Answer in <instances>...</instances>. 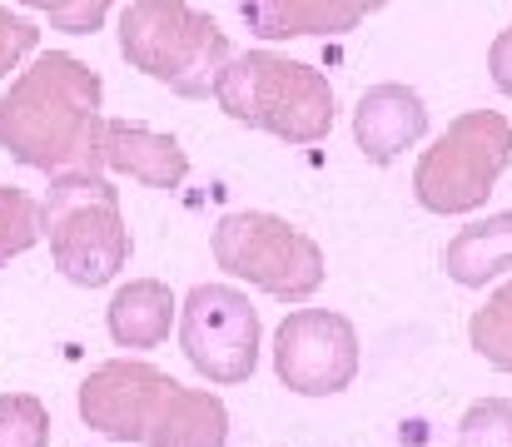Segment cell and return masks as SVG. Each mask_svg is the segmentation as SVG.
I'll use <instances>...</instances> for the list:
<instances>
[{
	"label": "cell",
	"mask_w": 512,
	"mask_h": 447,
	"mask_svg": "<svg viewBox=\"0 0 512 447\" xmlns=\"http://www.w3.org/2000/svg\"><path fill=\"white\" fill-rule=\"evenodd\" d=\"M40 234H45V229H40V204H35L25 189L0 184V269H5L15 254H25Z\"/></svg>",
	"instance_id": "obj_17"
},
{
	"label": "cell",
	"mask_w": 512,
	"mask_h": 447,
	"mask_svg": "<svg viewBox=\"0 0 512 447\" xmlns=\"http://www.w3.org/2000/svg\"><path fill=\"white\" fill-rule=\"evenodd\" d=\"M50 443V408L35 393L0 398V447H45Z\"/></svg>",
	"instance_id": "obj_18"
},
{
	"label": "cell",
	"mask_w": 512,
	"mask_h": 447,
	"mask_svg": "<svg viewBox=\"0 0 512 447\" xmlns=\"http://www.w3.org/2000/svg\"><path fill=\"white\" fill-rule=\"evenodd\" d=\"M20 5L50 15V25L65 30V35H95L105 25V15H110L115 0H20Z\"/></svg>",
	"instance_id": "obj_20"
},
{
	"label": "cell",
	"mask_w": 512,
	"mask_h": 447,
	"mask_svg": "<svg viewBox=\"0 0 512 447\" xmlns=\"http://www.w3.org/2000/svg\"><path fill=\"white\" fill-rule=\"evenodd\" d=\"M512 169V120L498 110H468L448 135L423 149L413 169V194L428 214H473L488 204L493 184Z\"/></svg>",
	"instance_id": "obj_5"
},
{
	"label": "cell",
	"mask_w": 512,
	"mask_h": 447,
	"mask_svg": "<svg viewBox=\"0 0 512 447\" xmlns=\"http://www.w3.org/2000/svg\"><path fill=\"white\" fill-rule=\"evenodd\" d=\"M428 135V105L408 85H373L353 110V140L373 164H393Z\"/></svg>",
	"instance_id": "obj_10"
},
{
	"label": "cell",
	"mask_w": 512,
	"mask_h": 447,
	"mask_svg": "<svg viewBox=\"0 0 512 447\" xmlns=\"http://www.w3.org/2000/svg\"><path fill=\"white\" fill-rule=\"evenodd\" d=\"M214 100L229 120L264 130L284 145H319L334 130V85L324 70L274 55V50H244L229 55L219 70Z\"/></svg>",
	"instance_id": "obj_2"
},
{
	"label": "cell",
	"mask_w": 512,
	"mask_h": 447,
	"mask_svg": "<svg viewBox=\"0 0 512 447\" xmlns=\"http://www.w3.org/2000/svg\"><path fill=\"white\" fill-rule=\"evenodd\" d=\"M179 348L209 383H244L259 368V313L229 284H199L179 308Z\"/></svg>",
	"instance_id": "obj_7"
},
{
	"label": "cell",
	"mask_w": 512,
	"mask_h": 447,
	"mask_svg": "<svg viewBox=\"0 0 512 447\" xmlns=\"http://www.w3.org/2000/svg\"><path fill=\"white\" fill-rule=\"evenodd\" d=\"M165 388H170V373H160L155 363H145V358H110V363H100L85 378L80 418L100 438H110V443H145L150 418H155Z\"/></svg>",
	"instance_id": "obj_9"
},
{
	"label": "cell",
	"mask_w": 512,
	"mask_h": 447,
	"mask_svg": "<svg viewBox=\"0 0 512 447\" xmlns=\"http://www.w3.org/2000/svg\"><path fill=\"white\" fill-rule=\"evenodd\" d=\"M120 55L130 70L170 85L184 100H204L229 65V35L189 0H130L120 15Z\"/></svg>",
	"instance_id": "obj_4"
},
{
	"label": "cell",
	"mask_w": 512,
	"mask_h": 447,
	"mask_svg": "<svg viewBox=\"0 0 512 447\" xmlns=\"http://www.w3.org/2000/svg\"><path fill=\"white\" fill-rule=\"evenodd\" d=\"M488 70H493V85L512 95V30H503L498 40H493V50H488Z\"/></svg>",
	"instance_id": "obj_22"
},
{
	"label": "cell",
	"mask_w": 512,
	"mask_h": 447,
	"mask_svg": "<svg viewBox=\"0 0 512 447\" xmlns=\"http://www.w3.org/2000/svg\"><path fill=\"white\" fill-rule=\"evenodd\" d=\"M229 438V408L204 393V388H184L174 383L165 388L155 418H150V433L145 443L150 447H224Z\"/></svg>",
	"instance_id": "obj_13"
},
{
	"label": "cell",
	"mask_w": 512,
	"mask_h": 447,
	"mask_svg": "<svg viewBox=\"0 0 512 447\" xmlns=\"http://www.w3.org/2000/svg\"><path fill=\"white\" fill-rule=\"evenodd\" d=\"M443 269L463 289H483L488 279L512 269V214H488V219L458 229L443 249Z\"/></svg>",
	"instance_id": "obj_14"
},
{
	"label": "cell",
	"mask_w": 512,
	"mask_h": 447,
	"mask_svg": "<svg viewBox=\"0 0 512 447\" xmlns=\"http://www.w3.org/2000/svg\"><path fill=\"white\" fill-rule=\"evenodd\" d=\"M40 45V30L30 25V20H20V15H10L5 5H0V75H10L30 50Z\"/></svg>",
	"instance_id": "obj_21"
},
{
	"label": "cell",
	"mask_w": 512,
	"mask_h": 447,
	"mask_svg": "<svg viewBox=\"0 0 512 447\" xmlns=\"http://www.w3.org/2000/svg\"><path fill=\"white\" fill-rule=\"evenodd\" d=\"M105 80L65 55L50 50L0 95V149L40 174L60 169H100L105 135Z\"/></svg>",
	"instance_id": "obj_1"
},
{
	"label": "cell",
	"mask_w": 512,
	"mask_h": 447,
	"mask_svg": "<svg viewBox=\"0 0 512 447\" xmlns=\"http://www.w3.org/2000/svg\"><path fill=\"white\" fill-rule=\"evenodd\" d=\"M40 229L50 239L55 269L80 289H105L130 264V229L120 214V189L100 169L50 174Z\"/></svg>",
	"instance_id": "obj_3"
},
{
	"label": "cell",
	"mask_w": 512,
	"mask_h": 447,
	"mask_svg": "<svg viewBox=\"0 0 512 447\" xmlns=\"http://www.w3.org/2000/svg\"><path fill=\"white\" fill-rule=\"evenodd\" d=\"M174 294L160 284V279H135L125 284L120 294L110 298V338L115 348H160L174 328Z\"/></svg>",
	"instance_id": "obj_15"
},
{
	"label": "cell",
	"mask_w": 512,
	"mask_h": 447,
	"mask_svg": "<svg viewBox=\"0 0 512 447\" xmlns=\"http://www.w3.org/2000/svg\"><path fill=\"white\" fill-rule=\"evenodd\" d=\"M468 338H473V348H478L483 363H493L498 373H512V284H503L498 294L473 313Z\"/></svg>",
	"instance_id": "obj_16"
},
{
	"label": "cell",
	"mask_w": 512,
	"mask_h": 447,
	"mask_svg": "<svg viewBox=\"0 0 512 447\" xmlns=\"http://www.w3.org/2000/svg\"><path fill=\"white\" fill-rule=\"evenodd\" d=\"M100 169L130 174L150 189H179L189 179V154L179 149L174 135H160L135 120H105L100 135Z\"/></svg>",
	"instance_id": "obj_11"
},
{
	"label": "cell",
	"mask_w": 512,
	"mask_h": 447,
	"mask_svg": "<svg viewBox=\"0 0 512 447\" xmlns=\"http://www.w3.org/2000/svg\"><path fill=\"white\" fill-rule=\"evenodd\" d=\"M458 447H512V403L508 398H483L463 413Z\"/></svg>",
	"instance_id": "obj_19"
},
{
	"label": "cell",
	"mask_w": 512,
	"mask_h": 447,
	"mask_svg": "<svg viewBox=\"0 0 512 447\" xmlns=\"http://www.w3.org/2000/svg\"><path fill=\"white\" fill-rule=\"evenodd\" d=\"M388 0H239L244 25L259 40H304V35H348L363 15Z\"/></svg>",
	"instance_id": "obj_12"
},
{
	"label": "cell",
	"mask_w": 512,
	"mask_h": 447,
	"mask_svg": "<svg viewBox=\"0 0 512 447\" xmlns=\"http://www.w3.org/2000/svg\"><path fill=\"white\" fill-rule=\"evenodd\" d=\"M214 264L284 303H304L324 284V249L304 229L264 209H239L219 219Z\"/></svg>",
	"instance_id": "obj_6"
},
{
	"label": "cell",
	"mask_w": 512,
	"mask_h": 447,
	"mask_svg": "<svg viewBox=\"0 0 512 447\" xmlns=\"http://www.w3.org/2000/svg\"><path fill=\"white\" fill-rule=\"evenodd\" d=\"M274 373L304 398L343 393L358 373V333L334 308H299L274 333Z\"/></svg>",
	"instance_id": "obj_8"
}]
</instances>
